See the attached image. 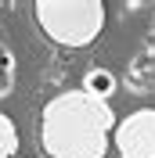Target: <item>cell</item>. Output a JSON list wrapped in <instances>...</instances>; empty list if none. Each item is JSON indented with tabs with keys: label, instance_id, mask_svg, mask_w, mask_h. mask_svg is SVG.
Wrapping results in <instances>:
<instances>
[{
	"label": "cell",
	"instance_id": "obj_4",
	"mask_svg": "<svg viewBox=\"0 0 155 158\" xmlns=\"http://www.w3.org/2000/svg\"><path fill=\"white\" fill-rule=\"evenodd\" d=\"M116 86H119V79H116L112 69H90L87 76H83V94H90V97H97V101H108L116 94Z\"/></svg>",
	"mask_w": 155,
	"mask_h": 158
},
{
	"label": "cell",
	"instance_id": "obj_3",
	"mask_svg": "<svg viewBox=\"0 0 155 158\" xmlns=\"http://www.w3.org/2000/svg\"><path fill=\"white\" fill-rule=\"evenodd\" d=\"M116 148L123 158H155V108L130 111L116 126Z\"/></svg>",
	"mask_w": 155,
	"mask_h": 158
},
{
	"label": "cell",
	"instance_id": "obj_5",
	"mask_svg": "<svg viewBox=\"0 0 155 158\" xmlns=\"http://www.w3.org/2000/svg\"><path fill=\"white\" fill-rule=\"evenodd\" d=\"M15 79H18V61H15V50H11L4 40H0V101L11 97Z\"/></svg>",
	"mask_w": 155,
	"mask_h": 158
},
{
	"label": "cell",
	"instance_id": "obj_1",
	"mask_svg": "<svg viewBox=\"0 0 155 158\" xmlns=\"http://www.w3.org/2000/svg\"><path fill=\"white\" fill-rule=\"evenodd\" d=\"M112 129L116 111L108 101H97L83 90H69L43 104L40 144L47 158H105Z\"/></svg>",
	"mask_w": 155,
	"mask_h": 158
},
{
	"label": "cell",
	"instance_id": "obj_2",
	"mask_svg": "<svg viewBox=\"0 0 155 158\" xmlns=\"http://www.w3.org/2000/svg\"><path fill=\"white\" fill-rule=\"evenodd\" d=\"M36 22L61 47H87L105 29V4H97V0H40Z\"/></svg>",
	"mask_w": 155,
	"mask_h": 158
},
{
	"label": "cell",
	"instance_id": "obj_6",
	"mask_svg": "<svg viewBox=\"0 0 155 158\" xmlns=\"http://www.w3.org/2000/svg\"><path fill=\"white\" fill-rule=\"evenodd\" d=\"M15 151H18V129H15V122L0 111V158H11Z\"/></svg>",
	"mask_w": 155,
	"mask_h": 158
}]
</instances>
